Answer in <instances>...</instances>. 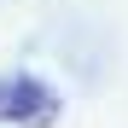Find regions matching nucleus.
Segmentation results:
<instances>
[{
  "label": "nucleus",
  "instance_id": "1",
  "mask_svg": "<svg viewBox=\"0 0 128 128\" xmlns=\"http://www.w3.org/2000/svg\"><path fill=\"white\" fill-rule=\"evenodd\" d=\"M52 116H58V93H52L41 76H29V70L0 76V122H18V128H47Z\"/></svg>",
  "mask_w": 128,
  "mask_h": 128
}]
</instances>
